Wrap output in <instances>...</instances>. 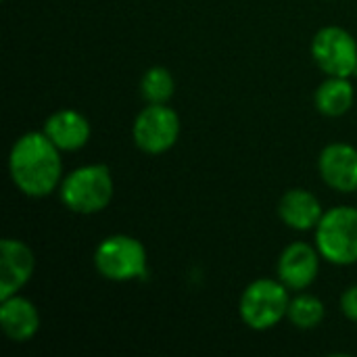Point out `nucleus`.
<instances>
[{"mask_svg":"<svg viewBox=\"0 0 357 357\" xmlns=\"http://www.w3.org/2000/svg\"><path fill=\"white\" fill-rule=\"evenodd\" d=\"M8 172L23 195L46 197L63 182L61 149L44 132H27L10 149Z\"/></svg>","mask_w":357,"mask_h":357,"instance_id":"1","label":"nucleus"},{"mask_svg":"<svg viewBox=\"0 0 357 357\" xmlns=\"http://www.w3.org/2000/svg\"><path fill=\"white\" fill-rule=\"evenodd\" d=\"M111 199L113 176L102 163L82 165L61 182V201L73 213H98L111 203Z\"/></svg>","mask_w":357,"mask_h":357,"instance_id":"2","label":"nucleus"},{"mask_svg":"<svg viewBox=\"0 0 357 357\" xmlns=\"http://www.w3.org/2000/svg\"><path fill=\"white\" fill-rule=\"evenodd\" d=\"M316 247L320 255L335 266L357 261V209L333 207L316 226Z\"/></svg>","mask_w":357,"mask_h":357,"instance_id":"3","label":"nucleus"},{"mask_svg":"<svg viewBox=\"0 0 357 357\" xmlns=\"http://www.w3.org/2000/svg\"><path fill=\"white\" fill-rule=\"evenodd\" d=\"M146 249L128 234L107 236L94 251V266L100 276L113 282H128L146 274Z\"/></svg>","mask_w":357,"mask_h":357,"instance_id":"4","label":"nucleus"},{"mask_svg":"<svg viewBox=\"0 0 357 357\" xmlns=\"http://www.w3.org/2000/svg\"><path fill=\"white\" fill-rule=\"evenodd\" d=\"M289 291L280 280L259 278L241 297V318L253 331H270L289 314Z\"/></svg>","mask_w":357,"mask_h":357,"instance_id":"5","label":"nucleus"},{"mask_svg":"<svg viewBox=\"0 0 357 357\" xmlns=\"http://www.w3.org/2000/svg\"><path fill=\"white\" fill-rule=\"evenodd\" d=\"M132 134L140 151L149 155H161L176 144L180 136V117L165 102H149V107L138 113Z\"/></svg>","mask_w":357,"mask_h":357,"instance_id":"6","label":"nucleus"},{"mask_svg":"<svg viewBox=\"0 0 357 357\" xmlns=\"http://www.w3.org/2000/svg\"><path fill=\"white\" fill-rule=\"evenodd\" d=\"M312 56L326 75L351 77L357 69L356 38L337 25L322 27L312 40Z\"/></svg>","mask_w":357,"mask_h":357,"instance_id":"7","label":"nucleus"},{"mask_svg":"<svg viewBox=\"0 0 357 357\" xmlns=\"http://www.w3.org/2000/svg\"><path fill=\"white\" fill-rule=\"evenodd\" d=\"M36 268L33 251L15 238L0 243V299L17 295L31 278Z\"/></svg>","mask_w":357,"mask_h":357,"instance_id":"8","label":"nucleus"},{"mask_svg":"<svg viewBox=\"0 0 357 357\" xmlns=\"http://www.w3.org/2000/svg\"><path fill=\"white\" fill-rule=\"evenodd\" d=\"M320 251L307 243L289 245L278 259V280L293 291L307 289L320 272Z\"/></svg>","mask_w":357,"mask_h":357,"instance_id":"9","label":"nucleus"},{"mask_svg":"<svg viewBox=\"0 0 357 357\" xmlns=\"http://www.w3.org/2000/svg\"><path fill=\"white\" fill-rule=\"evenodd\" d=\"M318 169L322 180L339 192L357 190V149L345 142H333L324 146L318 157Z\"/></svg>","mask_w":357,"mask_h":357,"instance_id":"10","label":"nucleus"},{"mask_svg":"<svg viewBox=\"0 0 357 357\" xmlns=\"http://www.w3.org/2000/svg\"><path fill=\"white\" fill-rule=\"evenodd\" d=\"M0 301V324L4 335L15 343L29 341L40 328V314L36 305L19 295H10Z\"/></svg>","mask_w":357,"mask_h":357,"instance_id":"11","label":"nucleus"},{"mask_svg":"<svg viewBox=\"0 0 357 357\" xmlns=\"http://www.w3.org/2000/svg\"><path fill=\"white\" fill-rule=\"evenodd\" d=\"M61 151H77L90 140L88 119L73 109H61L44 121L42 130Z\"/></svg>","mask_w":357,"mask_h":357,"instance_id":"12","label":"nucleus"},{"mask_svg":"<svg viewBox=\"0 0 357 357\" xmlns=\"http://www.w3.org/2000/svg\"><path fill=\"white\" fill-rule=\"evenodd\" d=\"M280 220L293 230H312L322 220L324 211L318 197L305 188H291L278 203Z\"/></svg>","mask_w":357,"mask_h":357,"instance_id":"13","label":"nucleus"},{"mask_svg":"<svg viewBox=\"0 0 357 357\" xmlns=\"http://www.w3.org/2000/svg\"><path fill=\"white\" fill-rule=\"evenodd\" d=\"M316 109L326 117H341L354 107V86L349 77L328 75L316 90Z\"/></svg>","mask_w":357,"mask_h":357,"instance_id":"14","label":"nucleus"},{"mask_svg":"<svg viewBox=\"0 0 357 357\" xmlns=\"http://www.w3.org/2000/svg\"><path fill=\"white\" fill-rule=\"evenodd\" d=\"M289 320L301 331L316 328L324 320V303L314 295H299L289 303Z\"/></svg>","mask_w":357,"mask_h":357,"instance_id":"15","label":"nucleus"},{"mask_svg":"<svg viewBox=\"0 0 357 357\" xmlns=\"http://www.w3.org/2000/svg\"><path fill=\"white\" fill-rule=\"evenodd\" d=\"M140 90L146 102L157 105V102H167L174 96L176 84H174L172 73L165 67H151L142 75Z\"/></svg>","mask_w":357,"mask_h":357,"instance_id":"16","label":"nucleus"},{"mask_svg":"<svg viewBox=\"0 0 357 357\" xmlns=\"http://www.w3.org/2000/svg\"><path fill=\"white\" fill-rule=\"evenodd\" d=\"M341 310L345 314L347 320L357 322V284L356 287H349L343 297H341Z\"/></svg>","mask_w":357,"mask_h":357,"instance_id":"17","label":"nucleus"}]
</instances>
